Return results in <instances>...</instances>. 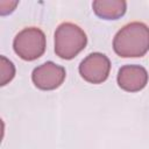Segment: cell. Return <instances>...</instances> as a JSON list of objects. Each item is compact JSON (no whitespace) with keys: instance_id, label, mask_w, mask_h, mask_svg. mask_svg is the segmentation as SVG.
Returning a JSON list of instances; mask_svg holds the SVG:
<instances>
[{"instance_id":"obj_7","label":"cell","mask_w":149,"mask_h":149,"mask_svg":"<svg viewBox=\"0 0 149 149\" xmlns=\"http://www.w3.org/2000/svg\"><path fill=\"white\" fill-rule=\"evenodd\" d=\"M93 12L105 20H118L125 15L127 2L123 0H95L92 2Z\"/></svg>"},{"instance_id":"obj_1","label":"cell","mask_w":149,"mask_h":149,"mask_svg":"<svg viewBox=\"0 0 149 149\" xmlns=\"http://www.w3.org/2000/svg\"><path fill=\"white\" fill-rule=\"evenodd\" d=\"M113 49L123 58L144 56L149 50V27L139 21L125 24L113 38Z\"/></svg>"},{"instance_id":"obj_3","label":"cell","mask_w":149,"mask_h":149,"mask_svg":"<svg viewBox=\"0 0 149 149\" xmlns=\"http://www.w3.org/2000/svg\"><path fill=\"white\" fill-rule=\"evenodd\" d=\"M13 49L23 61H35L45 51V35L37 27L23 28L15 36Z\"/></svg>"},{"instance_id":"obj_8","label":"cell","mask_w":149,"mask_h":149,"mask_svg":"<svg viewBox=\"0 0 149 149\" xmlns=\"http://www.w3.org/2000/svg\"><path fill=\"white\" fill-rule=\"evenodd\" d=\"M0 62H1V64H0L1 65V81H0V85L5 86L7 83H9L14 78L15 66L5 56H0Z\"/></svg>"},{"instance_id":"obj_6","label":"cell","mask_w":149,"mask_h":149,"mask_svg":"<svg viewBox=\"0 0 149 149\" xmlns=\"http://www.w3.org/2000/svg\"><path fill=\"white\" fill-rule=\"evenodd\" d=\"M147 70L136 64H127L119 69L118 72V85L120 88L127 92H139L143 90L148 83Z\"/></svg>"},{"instance_id":"obj_5","label":"cell","mask_w":149,"mask_h":149,"mask_svg":"<svg viewBox=\"0 0 149 149\" xmlns=\"http://www.w3.org/2000/svg\"><path fill=\"white\" fill-rule=\"evenodd\" d=\"M66 72L62 65L54 62H45L33 70L31 80L34 85L43 91H51L59 87L64 79Z\"/></svg>"},{"instance_id":"obj_4","label":"cell","mask_w":149,"mask_h":149,"mask_svg":"<svg viewBox=\"0 0 149 149\" xmlns=\"http://www.w3.org/2000/svg\"><path fill=\"white\" fill-rule=\"evenodd\" d=\"M78 70L84 80L91 84H101L109 76L111 61L101 52H92L80 62Z\"/></svg>"},{"instance_id":"obj_2","label":"cell","mask_w":149,"mask_h":149,"mask_svg":"<svg viewBox=\"0 0 149 149\" xmlns=\"http://www.w3.org/2000/svg\"><path fill=\"white\" fill-rule=\"evenodd\" d=\"M87 44L85 31L72 22L61 23L55 31V54L62 59L74 58Z\"/></svg>"}]
</instances>
